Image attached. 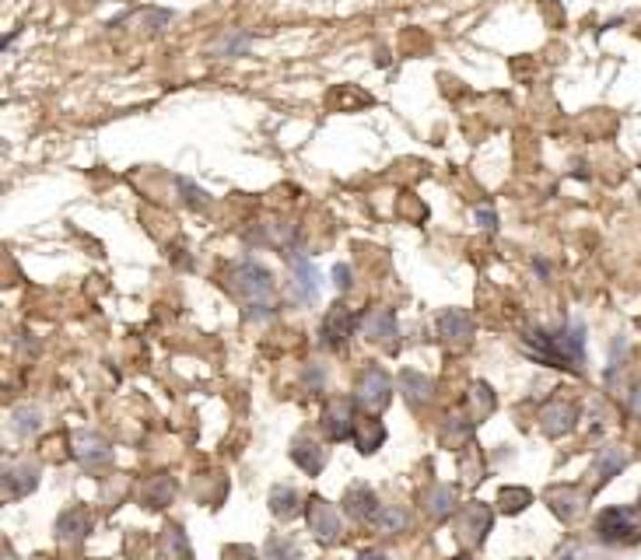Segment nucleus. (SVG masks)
I'll return each mask as SVG.
<instances>
[{
    "mask_svg": "<svg viewBox=\"0 0 641 560\" xmlns=\"http://www.w3.org/2000/svg\"><path fill=\"white\" fill-rule=\"evenodd\" d=\"M526 351L540 364H550V368H568V372H582V361H585V326L582 322H568L561 326L557 333H529Z\"/></svg>",
    "mask_w": 641,
    "mask_h": 560,
    "instance_id": "nucleus-1",
    "label": "nucleus"
},
{
    "mask_svg": "<svg viewBox=\"0 0 641 560\" xmlns=\"http://www.w3.org/2000/svg\"><path fill=\"white\" fill-rule=\"evenodd\" d=\"M229 288L242 298V305L249 309V315L252 309H259V315L274 312V277H270L267 267H259L252 260L235 263L229 273Z\"/></svg>",
    "mask_w": 641,
    "mask_h": 560,
    "instance_id": "nucleus-2",
    "label": "nucleus"
},
{
    "mask_svg": "<svg viewBox=\"0 0 641 560\" xmlns=\"http://www.w3.org/2000/svg\"><path fill=\"white\" fill-rule=\"evenodd\" d=\"M351 400L361 406L368 417H379V413L392 403L390 372H386V368H379V364H368L365 372L358 375V382H354V396H351Z\"/></svg>",
    "mask_w": 641,
    "mask_h": 560,
    "instance_id": "nucleus-3",
    "label": "nucleus"
},
{
    "mask_svg": "<svg viewBox=\"0 0 641 560\" xmlns=\"http://www.w3.org/2000/svg\"><path fill=\"white\" fill-rule=\"evenodd\" d=\"M305 518H309L312 536L320 539L322 546H337V543L344 539V522H341L337 504H330L320 494H312V497L305 501Z\"/></svg>",
    "mask_w": 641,
    "mask_h": 560,
    "instance_id": "nucleus-4",
    "label": "nucleus"
},
{
    "mask_svg": "<svg viewBox=\"0 0 641 560\" xmlns=\"http://www.w3.org/2000/svg\"><path fill=\"white\" fill-rule=\"evenodd\" d=\"M491 522H494V515H491V508L487 504H481V501H470V504H463L456 512V539L459 546H466V550H477V546H483V539H487V533H491Z\"/></svg>",
    "mask_w": 641,
    "mask_h": 560,
    "instance_id": "nucleus-5",
    "label": "nucleus"
},
{
    "mask_svg": "<svg viewBox=\"0 0 641 560\" xmlns=\"http://www.w3.org/2000/svg\"><path fill=\"white\" fill-rule=\"evenodd\" d=\"M595 536L603 543H635L641 536L638 515L631 508H603L595 515Z\"/></svg>",
    "mask_w": 641,
    "mask_h": 560,
    "instance_id": "nucleus-6",
    "label": "nucleus"
},
{
    "mask_svg": "<svg viewBox=\"0 0 641 560\" xmlns=\"http://www.w3.org/2000/svg\"><path fill=\"white\" fill-rule=\"evenodd\" d=\"M354 400H330L322 406V431L330 442H351L358 431V413H354Z\"/></svg>",
    "mask_w": 641,
    "mask_h": 560,
    "instance_id": "nucleus-7",
    "label": "nucleus"
},
{
    "mask_svg": "<svg viewBox=\"0 0 641 560\" xmlns=\"http://www.w3.org/2000/svg\"><path fill=\"white\" fill-rule=\"evenodd\" d=\"M354 326H358V315L351 312L347 305H333L330 312L322 315L320 326V340L326 351H344L347 340L354 336Z\"/></svg>",
    "mask_w": 641,
    "mask_h": 560,
    "instance_id": "nucleus-8",
    "label": "nucleus"
},
{
    "mask_svg": "<svg viewBox=\"0 0 641 560\" xmlns=\"http://www.w3.org/2000/svg\"><path fill=\"white\" fill-rule=\"evenodd\" d=\"M361 333L365 340L386 347V351H396L400 343V322H396V312L392 309H371V312L361 315Z\"/></svg>",
    "mask_w": 641,
    "mask_h": 560,
    "instance_id": "nucleus-9",
    "label": "nucleus"
},
{
    "mask_svg": "<svg viewBox=\"0 0 641 560\" xmlns=\"http://www.w3.org/2000/svg\"><path fill=\"white\" fill-rule=\"evenodd\" d=\"M540 431L547 434V438H565L568 431L575 427L578 421V406L572 400H550V403L540 406Z\"/></svg>",
    "mask_w": 641,
    "mask_h": 560,
    "instance_id": "nucleus-10",
    "label": "nucleus"
},
{
    "mask_svg": "<svg viewBox=\"0 0 641 560\" xmlns=\"http://www.w3.org/2000/svg\"><path fill=\"white\" fill-rule=\"evenodd\" d=\"M544 501H547L550 512L561 518V522H575V518L585 512V504H589V491H582L575 484H565V487H550L544 494Z\"/></svg>",
    "mask_w": 641,
    "mask_h": 560,
    "instance_id": "nucleus-11",
    "label": "nucleus"
},
{
    "mask_svg": "<svg viewBox=\"0 0 641 560\" xmlns=\"http://www.w3.org/2000/svg\"><path fill=\"white\" fill-rule=\"evenodd\" d=\"M88 533H92V512H88L85 504H70V508H64V512L56 515V539H60V543L74 546V543H81Z\"/></svg>",
    "mask_w": 641,
    "mask_h": 560,
    "instance_id": "nucleus-12",
    "label": "nucleus"
},
{
    "mask_svg": "<svg viewBox=\"0 0 641 560\" xmlns=\"http://www.w3.org/2000/svg\"><path fill=\"white\" fill-rule=\"evenodd\" d=\"M438 336L449 343V347H466L473 340V315L466 309H449V312L438 315Z\"/></svg>",
    "mask_w": 641,
    "mask_h": 560,
    "instance_id": "nucleus-13",
    "label": "nucleus"
},
{
    "mask_svg": "<svg viewBox=\"0 0 641 560\" xmlns=\"http://www.w3.org/2000/svg\"><path fill=\"white\" fill-rule=\"evenodd\" d=\"M291 294L301 305H312L320 298V273L305 256H291Z\"/></svg>",
    "mask_w": 641,
    "mask_h": 560,
    "instance_id": "nucleus-14",
    "label": "nucleus"
},
{
    "mask_svg": "<svg viewBox=\"0 0 641 560\" xmlns=\"http://www.w3.org/2000/svg\"><path fill=\"white\" fill-rule=\"evenodd\" d=\"M36 487H39V466H32V463L7 466V473H4V501H22Z\"/></svg>",
    "mask_w": 641,
    "mask_h": 560,
    "instance_id": "nucleus-15",
    "label": "nucleus"
},
{
    "mask_svg": "<svg viewBox=\"0 0 641 560\" xmlns=\"http://www.w3.org/2000/svg\"><path fill=\"white\" fill-rule=\"evenodd\" d=\"M379 501H375V491L368 487V484H354V487H347L344 494V512L354 522H375V515H379Z\"/></svg>",
    "mask_w": 641,
    "mask_h": 560,
    "instance_id": "nucleus-16",
    "label": "nucleus"
},
{
    "mask_svg": "<svg viewBox=\"0 0 641 560\" xmlns=\"http://www.w3.org/2000/svg\"><path fill=\"white\" fill-rule=\"evenodd\" d=\"M421 508H424V515L435 518V522L453 518V512H456V491L445 487V484H435V487H428V491L421 494Z\"/></svg>",
    "mask_w": 641,
    "mask_h": 560,
    "instance_id": "nucleus-17",
    "label": "nucleus"
},
{
    "mask_svg": "<svg viewBox=\"0 0 641 560\" xmlns=\"http://www.w3.org/2000/svg\"><path fill=\"white\" fill-rule=\"evenodd\" d=\"M400 392H403V400L411 406H424L435 400V382L407 368V372H400Z\"/></svg>",
    "mask_w": 641,
    "mask_h": 560,
    "instance_id": "nucleus-18",
    "label": "nucleus"
},
{
    "mask_svg": "<svg viewBox=\"0 0 641 560\" xmlns=\"http://www.w3.org/2000/svg\"><path fill=\"white\" fill-rule=\"evenodd\" d=\"M291 459L298 463L301 473L316 476V473H322V466H326V448H322L320 442H312V438H295V442H291Z\"/></svg>",
    "mask_w": 641,
    "mask_h": 560,
    "instance_id": "nucleus-19",
    "label": "nucleus"
},
{
    "mask_svg": "<svg viewBox=\"0 0 641 560\" xmlns=\"http://www.w3.org/2000/svg\"><path fill=\"white\" fill-rule=\"evenodd\" d=\"M172 497H176V480L172 476H151L144 487H140V504H148L151 512H158L165 504H172Z\"/></svg>",
    "mask_w": 641,
    "mask_h": 560,
    "instance_id": "nucleus-20",
    "label": "nucleus"
},
{
    "mask_svg": "<svg viewBox=\"0 0 641 560\" xmlns=\"http://www.w3.org/2000/svg\"><path fill=\"white\" fill-rule=\"evenodd\" d=\"M354 448L361 452V455H371V452H379V448L386 445V427L379 417H365V421H358V431H354Z\"/></svg>",
    "mask_w": 641,
    "mask_h": 560,
    "instance_id": "nucleus-21",
    "label": "nucleus"
},
{
    "mask_svg": "<svg viewBox=\"0 0 641 560\" xmlns=\"http://www.w3.org/2000/svg\"><path fill=\"white\" fill-rule=\"evenodd\" d=\"M466 403H470V421H473V424H483V421L494 413L498 400H494V392H491L487 382H473L470 392H466Z\"/></svg>",
    "mask_w": 641,
    "mask_h": 560,
    "instance_id": "nucleus-22",
    "label": "nucleus"
},
{
    "mask_svg": "<svg viewBox=\"0 0 641 560\" xmlns=\"http://www.w3.org/2000/svg\"><path fill=\"white\" fill-rule=\"evenodd\" d=\"M74 452H77V459H81L88 470L102 466V463H109V455H113V452H109V442H106L102 434H81Z\"/></svg>",
    "mask_w": 641,
    "mask_h": 560,
    "instance_id": "nucleus-23",
    "label": "nucleus"
},
{
    "mask_svg": "<svg viewBox=\"0 0 641 560\" xmlns=\"http://www.w3.org/2000/svg\"><path fill=\"white\" fill-rule=\"evenodd\" d=\"M627 466V452L624 448H599V459H595V487H603V484H610L620 470Z\"/></svg>",
    "mask_w": 641,
    "mask_h": 560,
    "instance_id": "nucleus-24",
    "label": "nucleus"
},
{
    "mask_svg": "<svg viewBox=\"0 0 641 560\" xmlns=\"http://www.w3.org/2000/svg\"><path fill=\"white\" fill-rule=\"evenodd\" d=\"M301 494L291 487V484H274V491H270V512H274L277 518H295L298 512H301Z\"/></svg>",
    "mask_w": 641,
    "mask_h": 560,
    "instance_id": "nucleus-25",
    "label": "nucleus"
},
{
    "mask_svg": "<svg viewBox=\"0 0 641 560\" xmlns=\"http://www.w3.org/2000/svg\"><path fill=\"white\" fill-rule=\"evenodd\" d=\"M161 557L165 560H189V539H186L183 525H165L161 529V543H158Z\"/></svg>",
    "mask_w": 641,
    "mask_h": 560,
    "instance_id": "nucleus-26",
    "label": "nucleus"
},
{
    "mask_svg": "<svg viewBox=\"0 0 641 560\" xmlns=\"http://www.w3.org/2000/svg\"><path fill=\"white\" fill-rule=\"evenodd\" d=\"M473 421L466 417H453V424L442 427V445L445 448H459V445H470L473 442Z\"/></svg>",
    "mask_w": 641,
    "mask_h": 560,
    "instance_id": "nucleus-27",
    "label": "nucleus"
},
{
    "mask_svg": "<svg viewBox=\"0 0 641 560\" xmlns=\"http://www.w3.org/2000/svg\"><path fill=\"white\" fill-rule=\"evenodd\" d=\"M407 525H411V518H407L403 508H396V504H382V508H379V515H375V529H379V533H386V536H392V533H403Z\"/></svg>",
    "mask_w": 641,
    "mask_h": 560,
    "instance_id": "nucleus-28",
    "label": "nucleus"
},
{
    "mask_svg": "<svg viewBox=\"0 0 641 560\" xmlns=\"http://www.w3.org/2000/svg\"><path fill=\"white\" fill-rule=\"evenodd\" d=\"M529 504H533V491H526V487H502V494H498V508L504 515H519Z\"/></svg>",
    "mask_w": 641,
    "mask_h": 560,
    "instance_id": "nucleus-29",
    "label": "nucleus"
},
{
    "mask_svg": "<svg viewBox=\"0 0 641 560\" xmlns=\"http://www.w3.org/2000/svg\"><path fill=\"white\" fill-rule=\"evenodd\" d=\"M43 427V413L36 410V406H22V410H15V431L28 438V434H36Z\"/></svg>",
    "mask_w": 641,
    "mask_h": 560,
    "instance_id": "nucleus-30",
    "label": "nucleus"
},
{
    "mask_svg": "<svg viewBox=\"0 0 641 560\" xmlns=\"http://www.w3.org/2000/svg\"><path fill=\"white\" fill-rule=\"evenodd\" d=\"M298 550L291 539H280V536H270L267 539V550H263V560H295Z\"/></svg>",
    "mask_w": 641,
    "mask_h": 560,
    "instance_id": "nucleus-31",
    "label": "nucleus"
},
{
    "mask_svg": "<svg viewBox=\"0 0 641 560\" xmlns=\"http://www.w3.org/2000/svg\"><path fill=\"white\" fill-rule=\"evenodd\" d=\"M246 46H249V36L231 32V36H221V43L214 46V53H229V56H235V53H242Z\"/></svg>",
    "mask_w": 641,
    "mask_h": 560,
    "instance_id": "nucleus-32",
    "label": "nucleus"
},
{
    "mask_svg": "<svg viewBox=\"0 0 641 560\" xmlns=\"http://www.w3.org/2000/svg\"><path fill=\"white\" fill-rule=\"evenodd\" d=\"M554 560H589V550H585L582 543H565V546L554 554Z\"/></svg>",
    "mask_w": 641,
    "mask_h": 560,
    "instance_id": "nucleus-33",
    "label": "nucleus"
},
{
    "mask_svg": "<svg viewBox=\"0 0 641 560\" xmlns=\"http://www.w3.org/2000/svg\"><path fill=\"white\" fill-rule=\"evenodd\" d=\"M225 560H259V554L246 543H235V546H225Z\"/></svg>",
    "mask_w": 641,
    "mask_h": 560,
    "instance_id": "nucleus-34",
    "label": "nucleus"
},
{
    "mask_svg": "<svg viewBox=\"0 0 641 560\" xmlns=\"http://www.w3.org/2000/svg\"><path fill=\"white\" fill-rule=\"evenodd\" d=\"M176 186H179V189H183V193H186V200L193 203V207H204V203H207V193H204V189H197V186H193V182L176 179Z\"/></svg>",
    "mask_w": 641,
    "mask_h": 560,
    "instance_id": "nucleus-35",
    "label": "nucleus"
},
{
    "mask_svg": "<svg viewBox=\"0 0 641 560\" xmlns=\"http://www.w3.org/2000/svg\"><path fill=\"white\" fill-rule=\"evenodd\" d=\"M333 284H337V291H347V288H351V267H347V263H337V267H333Z\"/></svg>",
    "mask_w": 641,
    "mask_h": 560,
    "instance_id": "nucleus-36",
    "label": "nucleus"
},
{
    "mask_svg": "<svg viewBox=\"0 0 641 560\" xmlns=\"http://www.w3.org/2000/svg\"><path fill=\"white\" fill-rule=\"evenodd\" d=\"M477 221H481L487 231H494V228H498V214H494L491 207H477Z\"/></svg>",
    "mask_w": 641,
    "mask_h": 560,
    "instance_id": "nucleus-37",
    "label": "nucleus"
},
{
    "mask_svg": "<svg viewBox=\"0 0 641 560\" xmlns=\"http://www.w3.org/2000/svg\"><path fill=\"white\" fill-rule=\"evenodd\" d=\"M358 560H386V557H382V554H361Z\"/></svg>",
    "mask_w": 641,
    "mask_h": 560,
    "instance_id": "nucleus-38",
    "label": "nucleus"
},
{
    "mask_svg": "<svg viewBox=\"0 0 641 560\" xmlns=\"http://www.w3.org/2000/svg\"><path fill=\"white\" fill-rule=\"evenodd\" d=\"M456 560H470V557H456Z\"/></svg>",
    "mask_w": 641,
    "mask_h": 560,
    "instance_id": "nucleus-39",
    "label": "nucleus"
}]
</instances>
